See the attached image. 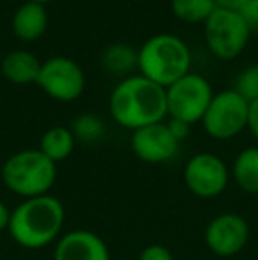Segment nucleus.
Segmentation results:
<instances>
[{
  "mask_svg": "<svg viewBox=\"0 0 258 260\" xmlns=\"http://www.w3.org/2000/svg\"><path fill=\"white\" fill-rule=\"evenodd\" d=\"M25 2H38V4H43V6H46V4L52 2V0H25Z\"/></svg>",
  "mask_w": 258,
  "mask_h": 260,
  "instance_id": "obj_27",
  "label": "nucleus"
},
{
  "mask_svg": "<svg viewBox=\"0 0 258 260\" xmlns=\"http://www.w3.org/2000/svg\"><path fill=\"white\" fill-rule=\"evenodd\" d=\"M249 103L234 89L214 94L207 112L202 117V126L210 138L230 140L248 127Z\"/></svg>",
  "mask_w": 258,
  "mask_h": 260,
  "instance_id": "obj_7",
  "label": "nucleus"
},
{
  "mask_svg": "<svg viewBox=\"0 0 258 260\" xmlns=\"http://www.w3.org/2000/svg\"><path fill=\"white\" fill-rule=\"evenodd\" d=\"M53 260H112L108 244L92 230L76 229L55 243Z\"/></svg>",
  "mask_w": 258,
  "mask_h": 260,
  "instance_id": "obj_12",
  "label": "nucleus"
},
{
  "mask_svg": "<svg viewBox=\"0 0 258 260\" xmlns=\"http://www.w3.org/2000/svg\"><path fill=\"white\" fill-rule=\"evenodd\" d=\"M239 13L248 23L249 30H258V0H246V4L241 7Z\"/></svg>",
  "mask_w": 258,
  "mask_h": 260,
  "instance_id": "obj_22",
  "label": "nucleus"
},
{
  "mask_svg": "<svg viewBox=\"0 0 258 260\" xmlns=\"http://www.w3.org/2000/svg\"><path fill=\"white\" fill-rule=\"evenodd\" d=\"M214 98L212 87L202 75L188 73L166 87V110L170 119L186 124L200 122Z\"/></svg>",
  "mask_w": 258,
  "mask_h": 260,
  "instance_id": "obj_6",
  "label": "nucleus"
},
{
  "mask_svg": "<svg viewBox=\"0 0 258 260\" xmlns=\"http://www.w3.org/2000/svg\"><path fill=\"white\" fill-rule=\"evenodd\" d=\"M180 142L170 131L166 122H156L140 127L131 135V151L140 161L149 165L168 163L177 156Z\"/></svg>",
  "mask_w": 258,
  "mask_h": 260,
  "instance_id": "obj_11",
  "label": "nucleus"
},
{
  "mask_svg": "<svg viewBox=\"0 0 258 260\" xmlns=\"http://www.w3.org/2000/svg\"><path fill=\"white\" fill-rule=\"evenodd\" d=\"M64 223V204L50 193L21 200L11 211L7 232L18 246L25 250H43L60 239Z\"/></svg>",
  "mask_w": 258,
  "mask_h": 260,
  "instance_id": "obj_2",
  "label": "nucleus"
},
{
  "mask_svg": "<svg viewBox=\"0 0 258 260\" xmlns=\"http://www.w3.org/2000/svg\"><path fill=\"white\" fill-rule=\"evenodd\" d=\"M2 75L16 85H28L38 82L41 62L27 50H14L2 58Z\"/></svg>",
  "mask_w": 258,
  "mask_h": 260,
  "instance_id": "obj_14",
  "label": "nucleus"
},
{
  "mask_svg": "<svg viewBox=\"0 0 258 260\" xmlns=\"http://www.w3.org/2000/svg\"><path fill=\"white\" fill-rule=\"evenodd\" d=\"M75 145H76V138L72 135L71 127L53 126L43 133L38 149L45 156H48L53 163L59 165L60 161H65L72 154Z\"/></svg>",
  "mask_w": 258,
  "mask_h": 260,
  "instance_id": "obj_15",
  "label": "nucleus"
},
{
  "mask_svg": "<svg viewBox=\"0 0 258 260\" xmlns=\"http://www.w3.org/2000/svg\"><path fill=\"white\" fill-rule=\"evenodd\" d=\"M216 7L228 11H241V7L246 4V0H214Z\"/></svg>",
  "mask_w": 258,
  "mask_h": 260,
  "instance_id": "obj_25",
  "label": "nucleus"
},
{
  "mask_svg": "<svg viewBox=\"0 0 258 260\" xmlns=\"http://www.w3.org/2000/svg\"><path fill=\"white\" fill-rule=\"evenodd\" d=\"M2 182L23 200L50 195L57 182V163L39 149H23L4 161Z\"/></svg>",
  "mask_w": 258,
  "mask_h": 260,
  "instance_id": "obj_4",
  "label": "nucleus"
},
{
  "mask_svg": "<svg viewBox=\"0 0 258 260\" xmlns=\"http://www.w3.org/2000/svg\"><path fill=\"white\" fill-rule=\"evenodd\" d=\"M234 90L248 103L258 100V64H251L235 78Z\"/></svg>",
  "mask_w": 258,
  "mask_h": 260,
  "instance_id": "obj_20",
  "label": "nucleus"
},
{
  "mask_svg": "<svg viewBox=\"0 0 258 260\" xmlns=\"http://www.w3.org/2000/svg\"><path fill=\"white\" fill-rule=\"evenodd\" d=\"M248 129L251 131V135L256 138L258 142V100L249 103V112H248Z\"/></svg>",
  "mask_w": 258,
  "mask_h": 260,
  "instance_id": "obj_24",
  "label": "nucleus"
},
{
  "mask_svg": "<svg viewBox=\"0 0 258 260\" xmlns=\"http://www.w3.org/2000/svg\"><path fill=\"white\" fill-rule=\"evenodd\" d=\"M255 197H256V204H258V193H256V195H255Z\"/></svg>",
  "mask_w": 258,
  "mask_h": 260,
  "instance_id": "obj_28",
  "label": "nucleus"
},
{
  "mask_svg": "<svg viewBox=\"0 0 258 260\" xmlns=\"http://www.w3.org/2000/svg\"><path fill=\"white\" fill-rule=\"evenodd\" d=\"M138 260H173V253L165 244H149L140 251Z\"/></svg>",
  "mask_w": 258,
  "mask_h": 260,
  "instance_id": "obj_21",
  "label": "nucleus"
},
{
  "mask_svg": "<svg viewBox=\"0 0 258 260\" xmlns=\"http://www.w3.org/2000/svg\"><path fill=\"white\" fill-rule=\"evenodd\" d=\"M136 68L141 76L166 89L190 73L191 52L179 36H152L138 50Z\"/></svg>",
  "mask_w": 258,
  "mask_h": 260,
  "instance_id": "obj_3",
  "label": "nucleus"
},
{
  "mask_svg": "<svg viewBox=\"0 0 258 260\" xmlns=\"http://www.w3.org/2000/svg\"><path fill=\"white\" fill-rule=\"evenodd\" d=\"M71 131L75 135L76 140L87 142V144H94L99 142L104 137V122L94 113H82L75 119L71 126Z\"/></svg>",
  "mask_w": 258,
  "mask_h": 260,
  "instance_id": "obj_19",
  "label": "nucleus"
},
{
  "mask_svg": "<svg viewBox=\"0 0 258 260\" xmlns=\"http://www.w3.org/2000/svg\"><path fill=\"white\" fill-rule=\"evenodd\" d=\"M48 27V13L43 4L25 2L13 16V32L25 43L38 41Z\"/></svg>",
  "mask_w": 258,
  "mask_h": 260,
  "instance_id": "obj_13",
  "label": "nucleus"
},
{
  "mask_svg": "<svg viewBox=\"0 0 258 260\" xmlns=\"http://www.w3.org/2000/svg\"><path fill=\"white\" fill-rule=\"evenodd\" d=\"M214 9V0H172V13L186 23H205Z\"/></svg>",
  "mask_w": 258,
  "mask_h": 260,
  "instance_id": "obj_18",
  "label": "nucleus"
},
{
  "mask_svg": "<svg viewBox=\"0 0 258 260\" xmlns=\"http://www.w3.org/2000/svg\"><path fill=\"white\" fill-rule=\"evenodd\" d=\"M203 239L205 246L216 257H234L241 253L248 244L249 225L237 212H221L207 223Z\"/></svg>",
  "mask_w": 258,
  "mask_h": 260,
  "instance_id": "obj_10",
  "label": "nucleus"
},
{
  "mask_svg": "<svg viewBox=\"0 0 258 260\" xmlns=\"http://www.w3.org/2000/svg\"><path fill=\"white\" fill-rule=\"evenodd\" d=\"M108 108L112 119L131 131L163 122L168 115L166 89L141 75L128 76L112 90Z\"/></svg>",
  "mask_w": 258,
  "mask_h": 260,
  "instance_id": "obj_1",
  "label": "nucleus"
},
{
  "mask_svg": "<svg viewBox=\"0 0 258 260\" xmlns=\"http://www.w3.org/2000/svg\"><path fill=\"white\" fill-rule=\"evenodd\" d=\"M230 175L235 184L249 195L258 193V147H246L235 156Z\"/></svg>",
  "mask_w": 258,
  "mask_h": 260,
  "instance_id": "obj_16",
  "label": "nucleus"
},
{
  "mask_svg": "<svg viewBox=\"0 0 258 260\" xmlns=\"http://www.w3.org/2000/svg\"><path fill=\"white\" fill-rule=\"evenodd\" d=\"M9 219H11L9 207L0 200V232H2V230H7V226H9Z\"/></svg>",
  "mask_w": 258,
  "mask_h": 260,
  "instance_id": "obj_26",
  "label": "nucleus"
},
{
  "mask_svg": "<svg viewBox=\"0 0 258 260\" xmlns=\"http://www.w3.org/2000/svg\"><path fill=\"white\" fill-rule=\"evenodd\" d=\"M168 127L170 131H172V135L175 137L177 142H182L184 138H188V135H190V124L182 122V120H175V119H170L168 122Z\"/></svg>",
  "mask_w": 258,
  "mask_h": 260,
  "instance_id": "obj_23",
  "label": "nucleus"
},
{
  "mask_svg": "<svg viewBox=\"0 0 258 260\" xmlns=\"http://www.w3.org/2000/svg\"><path fill=\"white\" fill-rule=\"evenodd\" d=\"M205 43L210 53L223 60L239 57L249 41L248 23L239 11H228L216 7L209 20L203 23Z\"/></svg>",
  "mask_w": 258,
  "mask_h": 260,
  "instance_id": "obj_5",
  "label": "nucleus"
},
{
  "mask_svg": "<svg viewBox=\"0 0 258 260\" xmlns=\"http://www.w3.org/2000/svg\"><path fill=\"white\" fill-rule=\"evenodd\" d=\"M38 83L52 100L69 103L78 100L87 85L82 66L69 57H52L41 62Z\"/></svg>",
  "mask_w": 258,
  "mask_h": 260,
  "instance_id": "obj_8",
  "label": "nucleus"
},
{
  "mask_svg": "<svg viewBox=\"0 0 258 260\" xmlns=\"http://www.w3.org/2000/svg\"><path fill=\"white\" fill-rule=\"evenodd\" d=\"M103 66L115 75H126L138 66V52L128 45H112L103 53Z\"/></svg>",
  "mask_w": 258,
  "mask_h": 260,
  "instance_id": "obj_17",
  "label": "nucleus"
},
{
  "mask_svg": "<svg viewBox=\"0 0 258 260\" xmlns=\"http://www.w3.org/2000/svg\"><path fill=\"white\" fill-rule=\"evenodd\" d=\"M230 170L219 156L198 152L184 167V184L198 199H216L230 182Z\"/></svg>",
  "mask_w": 258,
  "mask_h": 260,
  "instance_id": "obj_9",
  "label": "nucleus"
}]
</instances>
